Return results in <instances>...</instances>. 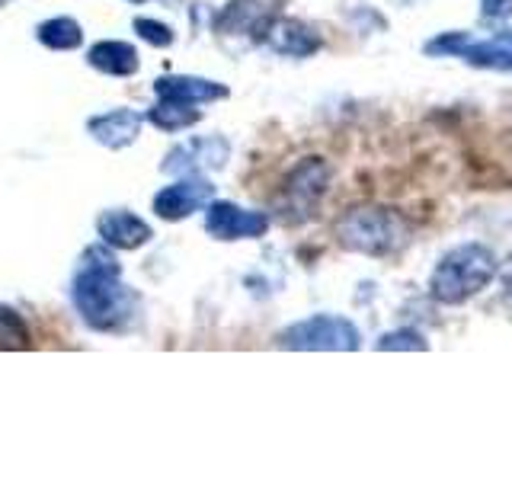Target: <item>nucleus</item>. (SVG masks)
Listing matches in <instances>:
<instances>
[{
    "instance_id": "1",
    "label": "nucleus",
    "mask_w": 512,
    "mask_h": 480,
    "mask_svg": "<svg viewBox=\"0 0 512 480\" xmlns=\"http://www.w3.org/2000/svg\"><path fill=\"white\" fill-rule=\"evenodd\" d=\"M71 304L80 320L90 330L100 333H122L135 324L141 311V295L132 285L122 282V266L116 260V250L100 244H90L74 266L71 276Z\"/></svg>"
},
{
    "instance_id": "2",
    "label": "nucleus",
    "mask_w": 512,
    "mask_h": 480,
    "mask_svg": "<svg viewBox=\"0 0 512 480\" xmlns=\"http://www.w3.org/2000/svg\"><path fill=\"white\" fill-rule=\"evenodd\" d=\"M410 221L388 205H352L333 221L336 244L359 256H394L410 244Z\"/></svg>"
},
{
    "instance_id": "3",
    "label": "nucleus",
    "mask_w": 512,
    "mask_h": 480,
    "mask_svg": "<svg viewBox=\"0 0 512 480\" xmlns=\"http://www.w3.org/2000/svg\"><path fill=\"white\" fill-rule=\"evenodd\" d=\"M496 269H500L496 253L487 244L468 240V244L452 247L436 266H432L429 295L439 304L458 308V304L471 301L474 295L484 292V288L496 279Z\"/></svg>"
},
{
    "instance_id": "4",
    "label": "nucleus",
    "mask_w": 512,
    "mask_h": 480,
    "mask_svg": "<svg viewBox=\"0 0 512 480\" xmlns=\"http://www.w3.org/2000/svg\"><path fill=\"white\" fill-rule=\"evenodd\" d=\"M330 189V164L324 157H304L285 176L279 189V218L288 224H301L317 215L320 202H324Z\"/></svg>"
},
{
    "instance_id": "5",
    "label": "nucleus",
    "mask_w": 512,
    "mask_h": 480,
    "mask_svg": "<svg viewBox=\"0 0 512 480\" xmlns=\"http://www.w3.org/2000/svg\"><path fill=\"white\" fill-rule=\"evenodd\" d=\"M282 349L301 352H356L362 346V333L349 317L340 314H314L279 333Z\"/></svg>"
},
{
    "instance_id": "6",
    "label": "nucleus",
    "mask_w": 512,
    "mask_h": 480,
    "mask_svg": "<svg viewBox=\"0 0 512 480\" xmlns=\"http://www.w3.org/2000/svg\"><path fill=\"white\" fill-rule=\"evenodd\" d=\"M272 218L256 208H244L231 199H212L205 205V234L224 240V244H237V240H260L266 237Z\"/></svg>"
},
{
    "instance_id": "7",
    "label": "nucleus",
    "mask_w": 512,
    "mask_h": 480,
    "mask_svg": "<svg viewBox=\"0 0 512 480\" xmlns=\"http://www.w3.org/2000/svg\"><path fill=\"white\" fill-rule=\"evenodd\" d=\"M215 199V186L205 180V173H183L180 180L164 186L151 199V212L160 221H186L196 212H205V205Z\"/></svg>"
},
{
    "instance_id": "8",
    "label": "nucleus",
    "mask_w": 512,
    "mask_h": 480,
    "mask_svg": "<svg viewBox=\"0 0 512 480\" xmlns=\"http://www.w3.org/2000/svg\"><path fill=\"white\" fill-rule=\"evenodd\" d=\"M228 157H231V141L228 138H221V135L189 138L183 144H176V148L164 157L160 170L173 173V176L221 170V167H228Z\"/></svg>"
},
{
    "instance_id": "9",
    "label": "nucleus",
    "mask_w": 512,
    "mask_h": 480,
    "mask_svg": "<svg viewBox=\"0 0 512 480\" xmlns=\"http://www.w3.org/2000/svg\"><path fill=\"white\" fill-rule=\"evenodd\" d=\"M96 237L116 253L141 250L144 244L154 240V228L141 215H135L132 208H106L96 218Z\"/></svg>"
},
{
    "instance_id": "10",
    "label": "nucleus",
    "mask_w": 512,
    "mask_h": 480,
    "mask_svg": "<svg viewBox=\"0 0 512 480\" xmlns=\"http://www.w3.org/2000/svg\"><path fill=\"white\" fill-rule=\"evenodd\" d=\"M228 87L218 80L196 77V74H164L154 80V96L157 100L183 103V106H208L218 100H228Z\"/></svg>"
},
{
    "instance_id": "11",
    "label": "nucleus",
    "mask_w": 512,
    "mask_h": 480,
    "mask_svg": "<svg viewBox=\"0 0 512 480\" xmlns=\"http://www.w3.org/2000/svg\"><path fill=\"white\" fill-rule=\"evenodd\" d=\"M272 20H276L272 0H228V4H224V10L218 13L215 26H218L221 36L263 39Z\"/></svg>"
},
{
    "instance_id": "12",
    "label": "nucleus",
    "mask_w": 512,
    "mask_h": 480,
    "mask_svg": "<svg viewBox=\"0 0 512 480\" xmlns=\"http://www.w3.org/2000/svg\"><path fill=\"white\" fill-rule=\"evenodd\" d=\"M141 125H144V112L119 106V109L100 112V116H90L87 119V132H90L93 141H100L103 148L125 151V148H132V144L138 141Z\"/></svg>"
},
{
    "instance_id": "13",
    "label": "nucleus",
    "mask_w": 512,
    "mask_h": 480,
    "mask_svg": "<svg viewBox=\"0 0 512 480\" xmlns=\"http://www.w3.org/2000/svg\"><path fill=\"white\" fill-rule=\"evenodd\" d=\"M263 42L276 55H285V58H311L324 48L320 32L308 23L295 20V16H276V20L269 23Z\"/></svg>"
},
{
    "instance_id": "14",
    "label": "nucleus",
    "mask_w": 512,
    "mask_h": 480,
    "mask_svg": "<svg viewBox=\"0 0 512 480\" xmlns=\"http://www.w3.org/2000/svg\"><path fill=\"white\" fill-rule=\"evenodd\" d=\"M87 64L106 77H135L141 71L138 48L122 39H100L87 48Z\"/></svg>"
},
{
    "instance_id": "15",
    "label": "nucleus",
    "mask_w": 512,
    "mask_h": 480,
    "mask_svg": "<svg viewBox=\"0 0 512 480\" xmlns=\"http://www.w3.org/2000/svg\"><path fill=\"white\" fill-rule=\"evenodd\" d=\"M144 122L154 125L157 132H164V135H180V132H189V128H196L202 122V109L170 103V100H157L148 112H144Z\"/></svg>"
},
{
    "instance_id": "16",
    "label": "nucleus",
    "mask_w": 512,
    "mask_h": 480,
    "mask_svg": "<svg viewBox=\"0 0 512 480\" xmlns=\"http://www.w3.org/2000/svg\"><path fill=\"white\" fill-rule=\"evenodd\" d=\"M458 58H464L474 68H487V71H512V42L493 36L490 42H474L468 39L464 48L458 52Z\"/></svg>"
},
{
    "instance_id": "17",
    "label": "nucleus",
    "mask_w": 512,
    "mask_h": 480,
    "mask_svg": "<svg viewBox=\"0 0 512 480\" xmlns=\"http://www.w3.org/2000/svg\"><path fill=\"white\" fill-rule=\"evenodd\" d=\"M36 42L52 48V52H74L84 45V26L74 16H52L36 26Z\"/></svg>"
},
{
    "instance_id": "18",
    "label": "nucleus",
    "mask_w": 512,
    "mask_h": 480,
    "mask_svg": "<svg viewBox=\"0 0 512 480\" xmlns=\"http://www.w3.org/2000/svg\"><path fill=\"white\" fill-rule=\"evenodd\" d=\"M29 346H32V333L23 314L0 304V349H29Z\"/></svg>"
},
{
    "instance_id": "19",
    "label": "nucleus",
    "mask_w": 512,
    "mask_h": 480,
    "mask_svg": "<svg viewBox=\"0 0 512 480\" xmlns=\"http://www.w3.org/2000/svg\"><path fill=\"white\" fill-rule=\"evenodd\" d=\"M132 29L138 32V39H141L144 45H151V48H170V45L176 42V32H173L167 23L151 20V16H135Z\"/></svg>"
},
{
    "instance_id": "20",
    "label": "nucleus",
    "mask_w": 512,
    "mask_h": 480,
    "mask_svg": "<svg viewBox=\"0 0 512 480\" xmlns=\"http://www.w3.org/2000/svg\"><path fill=\"white\" fill-rule=\"evenodd\" d=\"M375 349L381 352H391V349H400V352H426L429 343L423 340V333H416V330H391V333H384L381 340L375 343Z\"/></svg>"
},
{
    "instance_id": "21",
    "label": "nucleus",
    "mask_w": 512,
    "mask_h": 480,
    "mask_svg": "<svg viewBox=\"0 0 512 480\" xmlns=\"http://www.w3.org/2000/svg\"><path fill=\"white\" fill-rule=\"evenodd\" d=\"M468 39H471L468 32H442V36L429 39V42L423 45V52H426V55H436V58H445V55H455V58H458V52H461L464 42H468Z\"/></svg>"
},
{
    "instance_id": "22",
    "label": "nucleus",
    "mask_w": 512,
    "mask_h": 480,
    "mask_svg": "<svg viewBox=\"0 0 512 480\" xmlns=\"http://www.w3.org/2000/svg\"><path fill=\"white\" fill-rule=\"evenodd\" d=\"M480 16L484 20H509L512 0H480Z\"/></svg>"
},
{
    "instance_id": "23",
    "label": "nucleus",
    "mask_w": 512,
    "mask_h": 480,
    "mask_svg": "<svg viewBox=\"0 0 512 480\" xmlns=\"http://www.w3.org/2000/svg\"><path fill=\"white\" fill-rule=\"evenodd\" d=\"M496 276H500V282H503V295H506V301H512V253L500 263V269H496Z\"/></svg>"
},
{
    "instance_id": "24",
    "label": "nucleus",
    "mask_w": 512,
    "mask_h": 480,
    "mask_svg": "<svg viewBox=\"0 0 512 480\" xmlns=\"http://www.w3.org/2000/svg\"><path fill=\"white\" fill-rule=\"evenodd\" d=\"M125 4H151V0H125Z\"/></svg>"
},
{
    "instance_id": "25",
    "label": "nucleus",
    "mask_w": 512,
    "mask_h": 480,
    "mask_svg": "<svg viewBox=\"0 0 512 480\" xmlns=\"http://www.w3.org/2000/svg\"><path fill=\"white\" fill-rule=\"evenodd\" d=\"M500 39H506V42H512V32H500Z\"/></svg>"
}]
</instances>
